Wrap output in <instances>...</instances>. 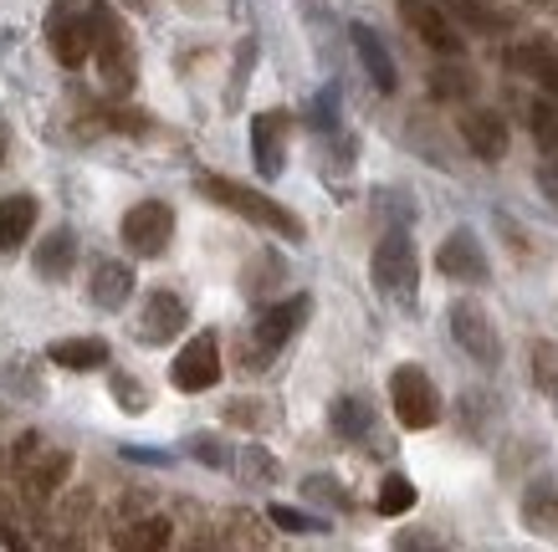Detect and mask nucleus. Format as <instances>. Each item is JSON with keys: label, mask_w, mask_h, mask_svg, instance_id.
<instances>
[{"label": "nucleus", "mask_w": 558, "mask_h": 552, "mask_svg": "<svg viewBox=\"0 0 558 552\" xmlns=\"http://www.w3.org/2000/svg\"><path fill=\"white\" fill-rule=\"evenodd\" d=\"M195 189H201L210 205H220V210H231V216H241V220H252V225H262V231H271V235H282V241H303V235H307V225L292 216L288 205L267 200V195H262V189H252V184L226 180V174H201V180H195Z\"/></svg>", "instance_id": "f257e3e1"}, {"label": "nucleus", "mask_w": 558, "mask_h": 552, "mask_svg": "<svg viewBox=\"0 0 558 552\" xmlns=\"http://www.w3.org/2000/svg\"><path fill=\"white\" fill-rule=\"evenodd\" d=\"M369 277L379 297L400 302V307H415V297H421V256H415V241L405 231L379 235V246L369 256Z\"/></svg>", "instance_id": "f03ea898"}, {"label": "nucleus", "mask_w": 558, "mask_h": 552, "mask_svg": "<svg viewBox=\"0 0 558 552\" xmlns=\"http://www.w3.org/2000/svg\"><path fill=\"white\" fill-rule=\"evenodd\" d=\"M87 16H93V57H98V68H102V83L113 87V93H129V87H134V47H129V32L119 26L108 0H93Z\"/></svg>", "instance_id": "7ed1b4c3"}, {"label": "nucleus", "mask_w": 558, "mask_h": 552, "mask_svg": "<svg viewBox=\"0 0 558 552\" xmlns=\"http://www.w3.org/2000/svg\"><path fill=\"white\" fill-rule=\"evenodd\" d=\"M446 318H451V338H457V348L482 368H497L502 364V333H497V322L492 312L482 307L476 297H457L446 307Z\"/></svg>", "instance_id": "20e7f679"}, {"label": "nucleus", "mask_w": 558, "mask_h": 552, "mask_svg": "<svg viewBox=\"0 0 558 552\" xmlns=\"http://www.w3.org/2000/svg\"><path fill=\"white\" fill-rule=\"evenodd\" d=\"M389 404H395V419L405 430H430L440 419V389L436 379L415 364H400L389 373Z\"/></svg>", "instance_id": "39448f33"}, {"label": "nucleus", "mask_w": 558, "mask_h": 552, "mask_svg": "<svg viewBox=\"0 0 558 552\" xmlns=\"http://www.w3.org/2000/svg\"><path fill=\"white\" fill-rule=\"evenodd\" d=\"M123 246L134 256H144V261H154V256L170 252L174 241V210L165 200H138L129 216H123Z\"/></svg>", "instance_id": "423d86ee"}, {"label": "nucleus", "mask_w": 558, "mask_h": 552, "mask_svg": "<svg viewBox=\"0 0 558 552\" xmlns=\"http://www.w3.org/2000/svg\"><path fill=\"white\" fill-rule=\"evenodd\" d=\"M47 47L62 68H83L93 57V16L83 5H72V0H57L47 16Z\"/></svg>", "instance_id": "0eeeda50"}, {"label": "nucleus", "mask_w": 558, "mask_h": 552, "mask_svg": "<svg viewBox=\"0 0 558 552\" xmlns=\"http://www.w3.org/2000/svg\"><path fill=\"white\" fill-rule=\"evenodd\" d=\"M436 271L440 277H451V282H492V261L487 252H482V241H476V231H466V225H457V231L440 241V252H436Z\"/></svg>", "instance_id": "6e6552de"}, {"label": "nucleus", "mask_w": 558, "mask_h": 552, "mask_svg": "<svg viewBox=\"0 0 558 552\" xmlns=\"http://www.w3.org/2000/svg\"><path fill=\"white\" fill-rule=\"evenodd\" d=\"M170 379H174V389H185V394H205V389H216L220 384V343H216V333L190 338L185 348H180V358H174Z\"/></svg>", "instance_id": "1a4fd4ad"}, {"label": "nucleus", "mask_w": 558, "mask_h": 552, "mask_svg": "<svg viewBox=\"0 0 558 552\" xmlns=\"http://www.w3.org/2000/svg\"><path fill=\"white\" fill-rule=\"evenodd\" d=\"M400 16H405L410 32L421 36L430 51H440V57H461V51H466V36L457 32V21L446 16L436 0H400Z\"/></svg>", "instance_id": "9d476101"}, {"label": "nucleus", "mask_w": 558, "mask_h": 552, "mask_svg": "<svg viewBox=\"0 0 558 552\" xmlns=\"http://www.w3.org/2000/svg\"><path fill=\"white\" fill-rule=\"evenodd\" d=\"M307 318H313V297H303V292H298V297L277 302V307H267V312L256 318L252 343H256L262 353H271V358H277V348H282V343H292V338L303 333V322H307Z\"/></svg>", "instance_id": "9b49d317"}, {"label": "nucleus", "mask_w": 558, "mask_h": 552, "mask_svg": "<svg viewBox=\"0 0 558 552\" xmlns=\"http://www.w3.org/2000/svg\"><path fill=\"white\" fill-rule=\"evenodd\" d=\"M288 134H292V118L282 108L252 118V159L262 180H277L282 164H288Z\"/></svg>", "instance_id": "f8f14e48"}, {"label": "nucleus", "mask_w": 558, "mask_h": 552, "mask_svg": "<svg viewBox=\"0 0 558 552\" xmlns=\"http://www.w3.org/2000/svg\"><path fill=\"white\" fill-rule=\"evenodd\" d=\"M185 322H190V312L174 292H149V297H144V312H138V322H134V338L149 343V348H165L170 338L185 333Z\"/></svg>", "instance_id": "ddd939ff"}, {"label": "nucleus", "mask_w": 558, "mask_h": 552, "mask_svg": "<svg viewBox=\"0 0 558 552\" xmlns=\"http://www.w3.org/2000/svg\"><path fill=\"white\" fill-rule=\"evenodd\" d=\"M461 138H466L472 159H482V164H502L508 159V118L497 108H466L461 113Z\"/></svg>", "instance_id": "4468645a"}, {"label": "nucleus", "mask_w": 558, "mask_h": 552, "mask_svg": "<svg viewBox=\"0 0 558 552\" xmlns=\"http://www.w3.org/2000/svg\"><path fill=\"white\" fill-rule=\"evenodd\" d=\"M68 470H72V455L68 451H41L26 461V466H16V481L21 491H26V502L32 506H47L57 491H62V481H68Z\"/></svg>", "instance_id": "2eb2a0df"}, {"label": "nucleus", "mask_w": 558, "mask_h": 552, "mask_svg": "<svg viewBox=\"0 0 558 552\" xmlns=\"http://www.w3.org/2000/svg\"><path fill=\"white\" fill-rule=\"evenodd\" d=\"M508 72H518V77H533V83H538L548 98H558V47L548 41V36H533V41H518V47H508Z\"/></svg>", "instance_id": "dca6fc26"}, {"label": "nucleus", "mask_w": 558, "mask_h": 552, "mask_svg": "<svg viewBox=\"0 0 558 552\" xmlns=\"http://www.w3.org/2000/svg\"><path fill=\"white\" fill-rule=\"evenodd\" d=\"M523 527L533 537H558V476H538L523 491Z\"/></svg>", "instance_id": "f3484780"}, {"label": "nucleus", "mask_w": 558, "mask_h": 552, "mask_svg": "<svg viewBox=\"0 0 558 552\" xmlns=\"http://www.w3.org/2000/svg\"><path fill=\"white\" fill-rule=\"evenodd\" d=\"M451 21H461L472 36H502L512 32V11H502L497 0H446L440 5Z\"/></svg>", "instance_id": "a211bd4d"}, {"label": "nucleus", "mask_w": 558, "mask_h": 552, "mask_svg": "<svg viewBox=\"0 0 558 552\" xmlns=\"http://www.w3.org/2000/svg\"><path fill=\"white\" fill-rule=\"evenodd\" d=\"M87 297L98 302L102 312H119L123 302L134 297V267L129 261H98L93 282H87Z\"/></svg>", "instance_id": "6ab92c4d"}, {"label": "nucleus", "mask_w": 558, "mask_h": 552, "mask_svg": "<svg viewBox=\"0 0 558 552\" xmlns=\"http://www.w3.org/2000/svg\"><path fill=\"white\" fill-rule=\"evenodd\" d=\"M72 261H77V235H72L68 225H57V231H47V241H36L32 267L41 282H62L72 271Z\"/></svg>", "instance_id": "aec40b11"}, {"label": "nucleus", "mask_w": 558, "mask_h": 552, "mask_svg": "<svg viewBox=\"0 0 558 552\" xmlns=\"http://www.w3.org/2000/svg\"><path fill=\"white\" fill-rule=\"evenodd\" d=\"M349 36H354V51H359V62L369 68L374 87H379V93H395V83H400V77H395V57H389V47L379 41V32H374V26H364V21H354V26H349Z\"/></svg>", "instance_id": "412c9836"}, {"label": "nucleus", "mask_w": 558, "mask_h": 552, "mask_svg": "<svg viewBox=\"0 0 558 552\" xmlns=\"http://www.w3.org/2000/svg\"><path fill=\"white\" fill-rule=\"evenodd\" d=\"M36 231V200L32 195H5L0 200V252H21Z\"/></svg>", "instance_id": "4be33fe9"}, {"label": "nucleus", "mask_w": 558, "mask_h": 552, "mask_svg": "<svg viewBox=\"0 0 558 552\" xmlns=\"http://www.w3.org/2000/svg\"><path fill=\"white\" fill-rule=\"evenodd\" d=\"M47 358L72 368V373H93V368L108 364V343H102V338H57L47 348Z\"/></svg>", "instance_id": "5701e85b"}, {"label": "nucleus", "mask_w": 558, "mask_h": 552, "mask_svg": "<svg viewBox=\"0 0 558 552\" xmlns=\"http://www.w3.org/2000/svg\"><path fill=\"white\" fill-rule=\"evenodd\" d=\"M328 425H333V436H343V440H364L374 430V409L364 400H354V394H343V400H333V409H328Z\"/></svg>", "instance_id": "b1692460"}, {"label": "nucleus", "mask_w": 558, "mask_h": 552, "mask_svg": "<svg viewBox=\"0 0 558 552\" xmlns=\"http://www.w3.org/2000/svg\"><path fill=\"white\" fill-rule=\"evenodd\" d=\"M174 542V527H170V517H138V522H129L123 532H113V548H170Z\"/></svg>", "instance_id": "393cba45"}, {"label": "nucleus", "mask_w": 558, "mask_h": 552, "mask_svg": "<svg viewBox=\"0 0 558 552\" xmlns=\"http://www.w3.org/2000/svg\"><path fill=\"white\" fill-rule=\"evenodd\" d=\"M527 368H533V389H538L543 400L558 404V343L554 338H538L527 348Z\"/></svg>", "instance_id": "a878e982"}, {"label": "nucleus", "mask_w": 558, "mask_h": 552, "mask_svg": "<svg viewBox=\"0 0 558 552\" xmlns=\"http://www.w3.org/2000/svg\"><path fill=\"white\" fill-rule=\"evenodd\" d=\"M472 93H476V77L466 68H457V62L430 72V98L436 102H466Z\"/></svg>", "instance_id": "bb28decb"}, {"label": "nucleus", "mask_w": 558, "mask_h": 552, "mask_svg": "<svg viewBox=\"0 0 558 552\" xmlns=\"http://www.w3.org/2000/svg\"><path fill=\"white\" fill-rule=\"evenodd\" d=\"M533 138H538V149L543 154H554L558 149V98H533Z\"/></svg>", "instance_id": "cd10ccee"}, {"label": "nucleus", "mask_w": 558, "mask_h": 552, "mask_svg": "<svg viewBox=\"0 0 558 552\" xmlns=\"http://www.w3.org/2000/svg\"><path fill=\"white\" fill-rule=\"evenodd\" d=\"M415 506V486H410V476H385L379 481V512L385 517H400V512H410Z\"/></svg>", "instance_id": "c85d7f7f"}, {"label": "nucleus", "mask_w": 558, "mask_h": 552, "mask_svg": "<svg viewBox=\"0 0 558 552\" xmlns=\"http://www.w3.org/2000/svg\"><path fill=\"white\" fill-rule=\"evenodd\" d=\"M226 419H231V425H241V430H267L277 415H271L262 400H231V404H226Z\"/></svg>", "instance_id": "c756f323"}, {"label": "nucleus", "mask_w": 558, "mask_h": 552, "mask_svg": "<svg viewBox=\"0 0 558 552\" xmlns=\"http://www.w3.org/2000/svg\"><path fill=\"white\" fill-rule=\"evenodd\" d=\"M113 400H119L123 415H144L149 409V389L138 379H129V373H113Z\"/></svg>", "instance_id": "7c9ffc66"}, {"label": "nucleus", "mask_w": 558, "mask_h": 552, "mask_svg": "<svg viewBox=\"0 0 558 552\" xmlns=\"http://www.w3.org/2000/svg\"><path fill=\"white\" fill-rule=\"evenodd\" d=\"M267 517L282 527V532H323V517H313V512H298V506H267Z\"/></svg>", "instance_id": "2f4dec72"}, {"label": "nucleus", "mask_w": 558, "mask_h": 552, "mask_svg": "<svg viewBox=\"0 0 558 552\" xmlns=\"http://www.w3.org/2000/svg\"><path fill=\"white\" fill-rule=\"evenodd\" d=\"M307 123H313V128H323V134H328V128L339 123V87H323L318 102L307 108Z\"/></svg>", "instance_id": "473e14b6"}, {"label": "nucleus", "mask_w": 558, "mask_h": 552, "mask_svg": "<svg viewBox=\"0 0 558 552\" xmlns=\"http://www.w3.org/2000/svg\"><path fill=\"white\" fill-rule=\"evenodd\" d=\"M241 470H246L252 481H277V461H271L262 445H246V455H241Z\"/></svg>", "instance_id": "72a5a7b5"}, {"label": "nucleus", "mask_w": 558, "mask_h": 552, "mask_svg": "<svg viewBox=\"0 0 558 552\" xmlns=\"http://www.w3.org/2000/svg\"><path fill=\"white\" fill-rule=\"evenodd\" d=\"M252 62H256V41H241V51H236V77H231V93H226V102H231V108L241 102V87H246V72H252Z\"/></svg>", "instance_id": "f704fd0d"}, {"label": "nucleus", "mask_w": 558, "mask_h": 552, "mask_svg": "<svg viewBox=\"0 0 558 552\" xmlns=\"http://www.w3.org/2000/svg\"><path fill=\"white\" fill-rule=\"evenodd\" d=\"M303 491L307 496H318V502H328V506H349V491H339V481H328V476H313V481H303Z\"/></svg>", "instance_id": "c9c22d12"}, {"label": "nucleus", "mask_w": 558, "mask_h": 552, "mask_svg": "<svg viewBox=\"0 0 558 552\" xmlns=\"http://www.w3.org/2000/svg\"><path fill=\"white\" fill-rule=\"evenodd\" d=\"M190 455L205 461V466H226V461H231V455L220 451V440H210V436H190Z\"/></svg>", "instance_id": "e433bc0d"}, {"label": "nucleus", "mask_w": 558, "mask_h": 552, "mask_svg": "<svg viewBox=\"0 0 558 552\" xmlns=\"http://www.w3.org/2000/svg\"><path fill=\"white\" fill-rule=\"evenodd\" d=\"M440 537L436 532H400L395 537V548H436Z\"/></svg>", "instance_id": "4c0bfd02"}, {"label": "nucleus", "mask_w": 558, "mask_h": 552, "mask_svg": "<svg viewBox=\"0 0 558 552\" xmlns=\"http://www.w3.org/2000/svg\"><path fill=\"white\" fill-rule=\"evenodd\" d=\"M5 384H11V389H26V394H41V384H36L26 368H11V373H5Z\"/></svg>", "instance_id": "58836bf2"}, {"label": "nucleus", "mask_w": 558, "mask_h": 552, "mask_svg": "<svg viewBox=\"0 0 558 552\" xmlns=\"http://www.w3.org/2000/svg\"><path fill=\"white\" fill-rule=\"evenodd\" d=\"M543 189L558 200V149H554V159H548V169H543Z\"/></svg>", "instance_id": "ea45409f"}, {"label": "nucleus", "mask_w": 558, "mask_h": 552, "mask_svg": "<svg viewBox=\"0 0 558 552\" xmlns=\"http://www.w3.org/2000/svg\"><path fill=\"white\" fill-rule=\"evenodd\" d=\"M5 149H11V134H5V123H0V159H5Z\"/></svg>", "instance_id": "a19ab883"}, {"label": "nucleus", "mask_w": 558, "mask_h": 552, "mask_svg": "<svg viewBox=\"0 0 558 552\" xmlns=\"http://www.w3.org/2000/svg\"><path fill=\"white\" fill-rule=\"evenodd\" d=\"M5 47H11V32H5V26H0V57H5Z\"/></svg>", "instance_id": "79ce46f5"}, {"label": "nucleus", "mask_w": 558, "mask_h": 552, "mask_svg": "<svg viewBox=\"0 0 558 552\" xmlns=\"http://www.w3.org/2000/svg\"><path fill=\"white\" fill-rule=\"evenodd\" d=\"M129 5H134V11H144V0H129Z\"/></svg>", "instance_id": "37998d69"}, {"label": "nucleus", "mask_w": 558, "mask_h": 552, "mask_svg": "<svg viewBox=\"0 0 558 552\" xmlns=\"http://www.w3.org/2000/svg\"><path fill=\"white\" fill-rule=\"evenodd\" d=\"M533 5H558V0H533Z\"/></svg>", "instance_id": "c03bdc74"}]
</instances>
